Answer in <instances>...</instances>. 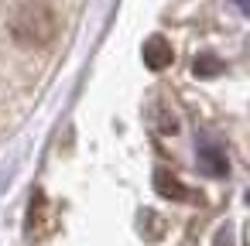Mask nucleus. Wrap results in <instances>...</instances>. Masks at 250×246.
I'll return each mask as SVG.
<instances>
[{
	"instance_id": "1",
	"label": "nucleus",
	"mask_w": 250,
	"mask_h": 246,
	"mask_svg": "<svg viewBox=\"0 0 250 246\" xmlns=\"http://www.w3.org/2000/svg\"><path fill=\"white\" fill-rule=\"evenodd\" d=\"M59 35V18L45 0H24L11 18V38L21 48H45Z\"/></svg>"
},
{
	"instance_id": "7",
	"label": "nucleus",
	"mask_w": 250,
	"mask_h": 246,
	"mask_svg": "<svg viewBox=\"0 0 250 246\" xmlns=\"http://www.w3.org/2000/svg\"><path fill=\"white\" fill-rule=\"evenodd\" d=\"M233 4H236V7H240V11H243V14L250 18V0H233Z\"/></svg>"
},
{
	"instance_id": "3",
	"label": "nucleus",
	"mask_w": 250,
	"mask_h": 246,
	"mask_svg": "<svg viewBox=\"0 0 250 246\" xmlns=\"http://www.w3.org/2000/svg\"><path fill=\"white\" fill-rule=\"evenodd\" d=\"M171 62H175V48H171L168 38L154 35V38L144 41V65H147L151 72H161V69H168Z\"/></svg>"
},
{
	"instance_id": "5",
	"label": "nucleus",
	"mask_w": 250,
	"mask_h": 246,
	"mask_svg": "<svg viewBox=\"0 0 250 246\" xmlns=\"http://www.w3.org/2000/svg\"><path fill=\"white\" fill-rule=\"evenodd\" d=\"M199 168H202L206 174H212V178H223V174L229 171V161H226V154H223L219 144L202 140V144H199Z\"/></svg>"
},
{
	"instance_id": "8",
	"label": "nucleus",
	"mask_w": 250,
	"mask_h": 246,
	"mask_svg": "<svg viewBox=\"0 0 250 246\" xmlns=\"http://www.w3.org/2000/svg\"><path fill=\"white\" fill-rule=\"evenodd\" d=\"M216 246H229V236H226V232H219V239H216Z\"/></svg>"
},
{
	"instance_id": "6",
	"label": "nucleus",
	"mask_w": 250,
	"mask_h": 246,
	"mask_svg": "<svg viewBox=\"0 0 250 246\" xmlns=\"http://www.w3.org/2000/svg\"><path fill=\"white\" fill-rule=\"evenodd\" d=\"M192 72H195L199 79H216V76L223 72V62H219L216 55H199L195 65H192Z\"/></svg>"
},
{
	"instance_id": "9",
	"label": "nucleus",
	"mask_w": 250,
	"mask_h": 246,
	"mask_svg": "<svg viewBox=\"0 0 250 246\" xmlns=\"http://www.w3.org/2000/svg\"><path fill=\"white\" fill-rule=\"evenodd\" d=\"M247 198H250V195H247Z\"/></svg>"
},
{
	"instance_id": "4",
	"label": "nucleus",
	"mask_w": 250,
	"mask_h": 246,
	"mask_svg": "<svg viewBox=\"0 0 250 246\" xmlns=\"http://www.w3.org/2000/svg\"><path fill=\"white\" fill-rule=\"evenodd\" d=\"M154 191H158L161 198H171V202H195V191L185 188L168 168H158V171H154Z\"/></svg>"
},
{
	"instance_id": "2",
	"label": "nucleus",
	"mask_w": 250,
	"mask_h": 246,
	"mask_svg": "<svg viewBox=\"0 0 250 246\" xmlns=\"http://www.w3.org/2000/svg\"><path fill=\"white\" fill-rule=\"evenodd\" d=\"M52 232H55V215H52V205H48V198H45L42 191H35L31 208H28V226H24V236H28V243H31V246H38V243H45Z\"/></svg>"
}]
</instances>
